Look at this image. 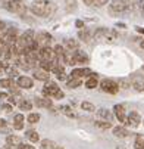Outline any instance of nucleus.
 Returning a JSON list of instances; mask_svg holds the SVG:
<instances>
[{
	"instance_id": "nucleus-1",
	"label": "nucleus",
	"mask_w": 144,
	"mask_h": 149,
	"mask_svg": "<svg viewBox=\"0 0 144 149\" xmlns=\"http://www.w3.org/2000/svg\"><path fill=\"white\" fill-rule=\"evenodd\" d=\"M30 10L41 18H50L56 12V5L49 0H34L30 6Z\"/></svg>"
},
{
	"instance_id": "nucleus-2",
	"label": "nucleus",
	"mask_w": 144,
	"mask_h": 149,
	"mask_svg": "<svg viewBox=\"0 0 144 149\" xmlns=\"http://www.w3.org/2000/svg\"><path fill=\"white\" fill-rule=\"evenodd\" d=\"M3 8L9 12H13V13H18V15H25L27 12V8L24 5V2H18V0H5V2L2 3Z\"/></svg>"
},
{
	"instance_id": "nucleus-3",
	"label": "nucleus",
	"mask_w": 144,
	"mask_h": 149,
	"mask_svg": "<svg viewBox=\"0 0 144 149\" xmlns=\"http://www.w3.org/2000/svg\"><path fill=\"white\" fill-rule=\"evenodd\" d=\"M131 9V5L128 0H112L110 5H109V10L110 13H123V12H127Z\"/></svg>"
},
{
	"instance_id": "nucleus-4",
	"label": "nucleus",
	"mask_w": 144,
	"mask_h": 149,
	"mask_svg": "<svg viewBox=\"0 0 144 149\" xmlns=\"http://www.w3.org/2000/svg\"><path fill=\"white\" fill-rule=\"evenodd\" d=\"M100 89L103 92H106L109 95H116L119 92V84L113 80H109V78H105V80H101L100 83Z\"/></svg>"
},
{
	"instance_id": "nucleus-5",
	"label": "nucleus",
	"mask_w": 144,
	"mask_h": 149,
	"mask_svg": "<svg viewBox=\"0 0 144 149\" xmlns=\"http://www.w3.org/2000/svg\"><path fill=\"white\" fill-rule=\"evenodd\" d=\"M52 40H53V37L49 33H46V31H40V33L35 34V41H37V45L40 46V49L41 47H50Z\"/></svg>"
},
{
	"instance_id": "nucleus-6",
	"label": "nucleus",
	"mask_w": 144,
	"mask_h": 149,
	"mask_svg": "<svg viewBox=\"0 0 144 149\" xmlns=\"http://www.w3.org/2000/svg\"><path fill=\"white\" fill-rule=\"evenodd\" d=\"M40 61L56 62V61H57V55H56L54 49H50V47H41V49H40Z\"/></svg>"
},
{
	"instance_id": "nucleus-7",
	"label": "nucleus",
	"mask_w": 144,
	"mask_h": 149,
	"mask_svg": "<svg viewBox=\"0 0 144 149\" xmlns=\"http://www.w3.org/2000/svg\"><path fill=\"white\" fill-rule=\"evenodd\" d=\"M60 92V89L57 87L56 83H52V81H46V86L43 87V95L44 97H54L57 93Z\"/></svg>"
},
{
	"instance_id": "nucleus-8",
	"label": "nucleus",
	"mask_w": 144,
	"mask_h": 149,
	"mask_svg": "<svg viewBox=\"0 0 144 149\" xmlns=\"http://www.w3.org/2000/svg\"><path fill=\"white\" fill-rule=\"evenodd\" d=\"M18 38H19V37H18V30H16V28H8V30H6V34H5V37H3L5 43H6L8 46L16 45Z\"/></svg>"
},
{
	"instance_id": "nucleus-9",
	"label": "nucleus",
	"mask_w": 144,
	"mask_h": 149,
	"mask_svg": "<svg viewBox=\"0 0 144 149\" xmlns=\"http://www.w3.org/2000/svg\"><path fill=\"white\" fill-rule=\"evenodd\" d=\"M140 123H141V117H140L138 112H130V114L127 115L125 124H127L128 127H132V129H135V127L140 125Z\"/></svg>"
},
{
	"instance_id": "nucleus-10",
	"label": "nucleus",
	"mask_w": 144,
	"mask_h": 149,
	"mask_svg": "<svg viewBox=\"0 0 144 149\" xmlns=\"http://www.w3.org/2000/svg\"><path fill=\"white\" fill-rule=\"evenodd\" d=\"M91 70L90 68H75L71 72V78H82V77H91Z\"/></svg>"
},
{
	"instance_id": "nucleus-11",
	"label": "nucleus",
	"mask_w": 144,
	"mask_h": 149,
	"mask_svg": "<svg viewBox=\"0 0 144 149\" xmlns=\"http://www.w3.org/2000/svg\"><path fill=\"white\" fill-rule=\"evenodd\" d=\"M113 112H115V117L119 120V123H123L125 124V121H127V115H125V106L123 105H115L113 106Z\"/></svg>"
},
{
	"instance_id": "nucleus-12",
	"label": "nucleus",
	"mask_w": 144,
	"mask_h": 149,
	"mask_svg": "<svg viewBox=\"0 0 144 149\" xmlns=\"http://www.w3.org/2000/svg\"><path fill=\"white\" fill-rule=\"evenodd\" d=\"M16 84H18V87H21V89H31L34 83H32V78H30L27 75H21V77H18Z\"/></svg>"
},
{
	"instance_id": "nucleus-13",
	"label": "nucleus",
	"mask_w": 144,
	"mask_h": 149,
	"mask_svg": "<svg viewBox=\"0 0 144 149\" xmlns=\"http://www.w3.org/2000/svg\"><path fill=\"white\" fill-rule=\"evenodd\" d=\"M72 56H74L75 63H87V62H88V56H87L84 52H81L79 49H78V50H74V52H72Z\"/></svg>"
},
{
	"instance_id": "nucleus-14",
	"label": "nucleus",
	"mask_w": 144,
	"mask_h": 149,
	"mask_svg": "<svg viewBox=\"0 0 144 149\" xmlns=\"http://www.w3.org/2000/svg\"><path fill=\"white\" fill-rule=\"evenodd\" d=\"M63 47H65L68 52L78 50V41L74 40V38H65V40H63Z\"/></svg>"
},
{
	"instance_id": "nucleus-15",
	"label": "nucleus",
	"mask_w": 144,
	"mask_h": 149,
	"mask_svg": "<svg viewBox=\"0 0 144 149\" xmlns=\"http://www.w3.org/2000/svg\"><path fill=\"white\" fill-rule=\"evenodd\" d=\"M34 103L38 108H52V100L49 97H35Z\"/></svg>"
},
{
	"instance_id": "nucleus-16",
	"label": "nucleus",
	"mask_w": 144,
	"mask_h": 149,
	"mask_svg": "<svg viewBox=\"0 0 144 149\" xmlns=\"http://www.w3.org/2000/svg\"><path fill=\"white\" fill-rule=\"evenodd\" d=\"M49 71H44L43 68L40 70H35L34 71V78L35 80H40V81H49Z\"/></svg>"
},
{
	"instance_id": "nucleus-17",
	"label": "nucleus",
	"mask_w": 144,
	"mask_h": 149,
	"mask_svg": "<svg viewBox=\"0 0 144 149\" xmlns=\"http://www.w3.org/2000/svg\"><path fill=\"white\" fill-rule=\"evenodd\" d=\"M97 115H99V118L105 120V121H112V120H113V114H112L109 109H105V108L99 109V111H97Z\"/></svg>"
},
{
	"instance_id": "nucleus-18",
	"label": "nucleus",
	"mask_w": 144,
	"mask_h": 149,
	"mask_svg": "<svg viewBox=\"0 0 144 149\" xmlns=\"http://www.w3.org/2000/svg\"><path fill=\"white\" fill-rule=\"evenodd\" d=\"M6 143H8V146H19L21 143H22V140H21V137L19 136H15V134H9L8 137H6Z\"/></svg>"
},
{
	"instance_id": "nucleus-19",
	"label": "nucleus",
	"mask_w": 144,
	"mask_h": 149,
	"mask_svg": "<svg viewBox=\"0 0 144 149\" xmlns=\"http://www.w3.org/2000/svg\"><path fill=\"white\" fill-rule=\"evenodd\" d=\"M113 134L116 136V137H127L128 134H130V132L125 129V127H122V125H118V127H113Z\"/></svg>"
},
{
	"instance_id": "nucleus-20",
	"label": "nucleus",
	"mask_w": 144,
	"mask_h": 149,
	"mask_svg": "<svg viewBox=\"0 0 144 149\" xmlns=\"http://www.w3.org/2000/svg\"><path fill=\"white\" fill-rule=\"evenodd\" d=\"M118 40V33L115 30H106V34H105V41L106 43H113V41Z\"/></svg>"
},
{
	"instance_id": "nucleus-21",
	"label": "nucleus",
	"mask_w": 144,
	"mask_h": 149,
	"mask_svg": "<svg viewBox=\"0 0 144 149\" xmlns=\"http://www.w3.org/2000/svg\"><path fill=\"white\" fill-rule=\"evenodd\" d=\"M40 146H41V149H57V148H59L56 142H53V140H49V139L41 140Z\"/></svg>"
},
{
	"instance_id": "nucleus-22",
	"label": "nucleus",
	"mask_w": 144,
	"mask_h": 149,
	"mask_svg": "<svg viewBox=\"0 0 144 149\" xmlns=\"http://www.w3.org/2000/svg\"><path fill=\"white\" fill-rule=\"evenodd\" d=\"M5 72H6L10 78H13V77H16V75H18V67H16V65H13V63H8L6 68H5Z\"/></svg>"
},
{
	"instance_id": "nucleus-23",
	"label": "nucleus",
	"mask_w": 144,
	"mask_h": 149,
	"mask_svg": "<svg viewBox=\"0 0 144 149\" xmlns=\"http://www.w3.org/2000/svg\"><path fill=\"white\" fill-rule=\"evenodd\" d=\"M0 87H5V89H13L15 87V81L13 78H2L0 80Z\"/></svg>"
},
{
	"instance_id": "nucleus-24",
	"label": "nucleus",
	"mask_w": 144,
	"mask_h": 149,
	"mask_svg": "<svg viewBox=\"0 0 144 149\" xmlns=\"http://www.w3.org/2000/svg\"><path fill=\"white\" fill-rule=\"evenodd\" d=\"M109 0H84V3L88 5V6H97V8H101L103 5H106Z\"/></svg>"
},
{
	"instance_id": "nucleus-25",
	"label": "nucleus",
	"mask_w": 144,
	"mask_h": 149,
	"mask_svg": "<svg viewBox=\"0 0 144 149\" xmlns=\"http://www.w3.org/2000/svg\"><path fill=\"white\" fill-rule=\"evenodd\" d=\"M59 111H62L65 115H68L69 118H76V114H75V112L69 108V106H66V105H62L60 108H59Z\"/></svg>"
},
{
	"instance_id": "nucleus-26",
	"label": "nucleus",
	"mask_w": 144,
	"mask_h": 149,
	"mask_svg": "<svg viewBox=\"0 0 144 149\" xmlns=\"http://www.w3.org/2000/svg\"><path fill=\"white\" fill-rule=\"evenodd\" d=\"M97 84H99L97 77H93V75H91V77H88L87 81H85V87H87V89H96Z\"/></svg>"
},
{
	"instance_id": "nucleus-27",
	"label": "nucleus",
	"mask_w": 144,
	"mask_h": 149,
	"mask_svg": "<svg viewBox=\"0 0 144 149\" xmlns=\"http://www.w3.org/2000/svg\"><path fill=\"white\" fill-rule=\"evenodd\" d=\"M25 136H27V139H28L30 142H38V140H40V136H38V133H37L35 130H28V132L25 133Z\"/></svg>"
},
{
	"instance_id": "nucleus-28",
	"label": "nucleus",
	"mask_w": 144,
	"mask_h": 149,
	"mask_svg": "<svg viewBox=\"0 0 144 149\" xmlns=\"http://www.w3.org/2000/svg\"><path fill=\"white\" fill-rule=\"evenodd\" d=\"M132 87H134V90H137V92H144V81L140 80V78H135V80L132 81Z\"/></svg>"
},
{
	"instance_id": "nucleus-29",
	"label": "nucleus",
	"mask_w": 144,
	"mask_h": 149,
	"mask_svg": "<svg viewBox=\"0 0 144 149\" xmlns=\"http://www.w3.org/2000/svg\"><path fill=\"white\" fill-rule=\"evenodd\" d=\"M81 83H82L81 78H71V80L68 81V87H69V89H76V87L81 86Z\"/></svg>"
},
{
	"instance_id": "nucleus-30",
	"label": "nucleus",
	"mask_w": 144,
	"mask_h": 149,
	"mask_svg": "<svg viewBox=\"0 0 144 149\" xmlns=\"http://www.w3.org/2000/svg\"><path fill=\"white\" fill-rule=\"evenodd\" d=\"M135 149H144V134H137V137H135Z\"/></svg>"
},
{
	"instance_id": "nucleus-31",
	"label": "nucleus",
	"mask_w": 144,
	"mask_h": 149,
	"mask_svg": "<svg viewBox=\"0 0 144 149\" xmlns=\"http://www.w3.org/2000/svg\"><path fill=\"white\" fill-rule=\"evenodd\" d=\"M78 37H79L82 41H90V40H91V34H90L87 30H81V31L78 33Z\"/></svg>"
},
{
	"instance_id": "nucleus-32",
	"label": "nucleus",
	"mask_w": 144,
	"mask_h": 149,
	"mask_svg": "<svg viewBox=\"0 0 144 149\" xmlns=\"http://www.w3.org/2000/svg\"><path fill=\"white\" fill-rule=\"evenodd\" d=\"M81 108L84 109V111H88V112H94L96 111V106L91 102H82L81 103Z\"/></svg>"
},
{
	"instance_id": "nucleus-33",
	"label": "nucleus",
	"mask_w": 144,
	"mask_h": 149,
	"mask_svg": "<svg viewBox=\"0 0 144 149\" xmlns=\"http://www.w3.org/2000/svg\"><path fill=\"white\" fill-rule=\"evenodd\" d=\"M27 121H28L30 124H35V123H38V121H40V114H37V112H31V114L27 117Z\"/></svg>"
},
{
	"instance_id": "nucleus-34",
	"label": "nucleus",
	"mask_w": 144,
	"mask_h": 149,
	"mask_svg": "<svg viewBox=\"0 0 144 149\" xmlns=\"http://www.w3.org/2000/svg\"><path fill=\"white\" fill-rule=\"evenodd\" d=\"M96 125L99 127V129H101V130H107V129H110L112 127V124H110V121H96Z\"/></svg>"
},
{
	"instance_id": "nucleus-35",
	"label": "nucleus",
	"mask_w": 144,
	"mask_h": 149,
	"mask_svg": "<svg viewBox=\"0 0 144 149\" xmlns=\"http://www.w3.org/2000/svg\"><path fill=\"white\" fill-rule=\"evenodd\" d=\"M19 108L22 109V111H30L31 108H32V103L30 102V100H22V102H19Z\"/></svg>"
},
{
	"instance_id": "nucleus-36",
	"label": "nucleus",
	"mask_w": 144,
	"mask_h": 149,
	"mask_svg": "<svg viewBox=\"0 0 144 149\" xmlns=\"http://www.w3.org/2000/svg\"><path fill=\"white\" fill-rule=\"evenodd\" d=\"M118 84H119L121 89H130V87H131V81L127 80V78H121V80L118 81Z\"/></svg>"
},
{
	"instance_id": "nucleus-37",
	"label": "nucleus",
	"mask_w": 144,
	"mask_h": 149,
	"mask_svg": "<svg viewBox=\"0 0 144 149\" xmlns=\"http://www.w3.org/2000/svg\"><path fill=\"white\" fill-rule=\"evenodd\" d=\"M0 109H3L5 112L9 114V112L12 111V105H10V103H2V105H0Z\"/></svg>"
},
{
	"instance_id": "nucleus-38",
	"label": "nucleus",
	"mask_w": 144,
	"mask_h": 149,
	"mask_svg": "<svg viewBox=\"0 0 144 149\" xmlns=\"http://www.w3.org/2000/svg\"><path fill=\"white\" fill-rule=\"evenodd\" d=\"M18 149H35V148L32 145H30V143H21L18 146Z\"/></svg>"
},
{
	"instance_id": "nucleus-39",
	"label": "nucleus",
	"mask_w": 144,
	"mask_h": 149,
	"mask_svg": "<svg viewBox=\"0 0 144 149\" xmlns=\"http://www.w3.org/2000/svg\"><path fill=\"white\" fill-rule=\"evenodd\" d=\"M13 120H15V123H24V120H25V117H24L22 114H16Z\"/></svg>"
},
{
	"instance_id": "nucleus-40",
	"label": "nucleus",
	"mask_w": 144,
	"mask_h": 149,
	"mask_svg": "<svg viewBox=\"0 0 144 149\" xmlns=\"http://www.w3.org/2000/svg\"><path fill=\"white\" fill-rule=\"evenodd\" d=\"M138 9H140L141 15H144V0H138Z\"/></svg>"
},
{
	"instance_id": "nucleus-41",
	"label": "nucleus",
	"mask_w": 144,
	"mask_h": 149,
	"mask_svg": "<svg viewBox=\"0 0 144 149\" xmlns=\"http://www.w3.org/2000/svg\"><path fill=\"white\" fill-rule=\"evenodd\" d=\"M13 129H15V130H22V129H24V124H22V123H15V124H13Z\"/></svg>"
},
{
	"instance_id": "nucleus-42",
	"label": "nucleus",
	"mask_w": 144,
	"mask_h": 149,
	"mask_svg": "<svg viewBox=\"0 0 144 149\" xmlns=\"http://www.w3.org/2000/svg\"><path fill=\"white\" fill-rule=\"evenodd\" d=\"M75 25H76L78 28H85V27H84V22H82V21H81V19H78V21H75Z\"/></svg>"
},
{
	"instance_id": "nucleus-43",
	"label": "nucleus",
	"mask_w": 144,
	"mask_h": 149,
	"mask_svg": "<svg viewBox=\"0 0 144 149\" xmlns=\"http://www.w3.org/2000/svg\"><path fill=\"white\" fill-rule=\"evenodd\" d=\"M6 97H9V95H8V93H5V92H0V99H6Z\"/></svg>"
},
{
	"instance_id": "nucleus-44",
	"label": "nucleus",
	"mask_w": 144,
	"mask_h": 149,
	"mask_svg": "<svg viewBox=\"0 0 144 149\" xmlns=\"http://www.w3.org/2000/svg\"><path fill=\"white\" fill-rule=\"evenodd\" d=\"M137 31L141 33V34H144V28H143V27H137Z\"/></svg>"
},
{
	"instance_id": "nucleus-45",
	"label": "nucleus",
	"mask_w": 144,
	"mask_h": 149,
	"mask_svg": "<svg viewBox=\"0 0 144 149\" xmlns=\"http://www.w3.org/2000/svg\"><path fill=\"white\" fill-rule=\"evenodd\" d=\"M6 125V121L5 120H0V127H5Z\"/></svg>"
},
{
	"instance_id": "nucleus-46",
	"label": "nucleus",
	"mask_w": 144,
	"mask_h": 149,
	"mask_svg": "<svg viewBox=\"0 0 144 149\" xmlns=\"http://www.w3.org/2000/svg\"><path fill=\"white\" fill-rule=\"evenodd\" d=\"M116 25H118V27H121V28H125V24H122V22H118Z\"/></svg>"
},
{
	"instance_id": "nucleus-47",
	"label": "nucleus",
	"mask_w": 144,
	"mask_h": 149,
	"mask_svg": "<svg viewBox=\"0 0 144 149\" xmlns=\"http://www.w3.org/2000/svg\"><path fill=\"white\" fill-rule=\"evenodd\" d=\"M140 46H141V47H143V49H144V40H143V41H141V45H140Z\"/></svg>"
},
{
	"instance_id": "nucleus-48",
	"label": "nucleus",
	"mask_w": 144,
	"mask_h": 149,
	"mask_svg": "<svg viewBox=\"0 0 144 149\" xmlns=\"http://www.w3.org/2000/svg\"><path fill=\"white\" fill-rule=\"evenodd\" d=\"M3 2H5V0H0V3H3Z\"/></svg>"
},
{
	"instance_id": "nucleus-49",
	"label": "nucleus",
	"mask_w": 144,
	"mask_h": 149,
	"mask_svg": "<svg viewBox=\"0 0 144 149\" xmlns=\"http://www.w3.org/2000/svg\"><path fill=\"white\" fill-rule=\"evenodd\" d=\"M57 149H63V148H60V146H59V148H57Z\"/></svg>"
},
{
	"instance_id": "nucleus-50",
	"label": "nucleus",
	"mask_w": 144,
	"mask_h": 149,
	"mask_svg": "<svg viewBox=\"0 0 144 149\" xmlns=\"http://www.w3.org/2000/svg\"><path fill=\"white\" fill-rule=\"evenodd\" d=\"M18 2H24V0H18Z\"/></svg>"
},
{
	"instance_id": "nucleus-51",
	"label": "nucleus",
	"mask_w": 144,
	"mask_h": 149,
	"mask_svg": "<svg viewBox=\"0 0 144 149\" xmlns=\"http://www.w3.org/2000/svg\"><path fill=\"white\" fill-rule=\"evenodd\" d=\"M0 74H2V70H0Z\"/></svg>"
},
{
	"instance_id": "nucleus-52",
	"label": "nucleus",
	"mask_w": 144,
	"mask_h": 149,
	"mask_svg": "<svg viewBox=\"0 0 144 149\" xmlns=\"http://www.w3.org/2000/svg\"><path fill=\"white\" fill-rule=\"evenodd\" d=\"M143 124H144V121H143Z\"/></svg>"
}]
</instances>
